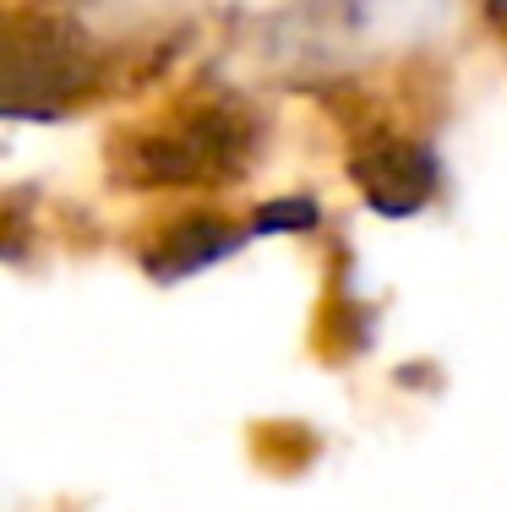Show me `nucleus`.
I'll list each match as a JSON object with an SVG mask.
<instances>
[{
  "mask_svg": "<svg viewBox=\"0 0 507 512\" xmlns=\"http://www.w3.org/2000/svg\"><path fill=\"white\" fill-rule=\"evenodd\" d=\"M246 240H251V229L229 213H175L169 224H159V235L142 246L137 262L159 284H180V278H197L208 267L229 262V256H240Z\"/></svg>",
  "mask_w": 507,
  "mask_h": 512,
  "instance_id": "nucleus-2",
  "label": "nucleus"
},
{
  "mask_svg": "<svg viewBox=\"0 0 507 512\" xmlns=\"http://www.w3.org/2000/svg\"><path fill=\"white\" fill-rule=\"evenodd\" d=\"M82 82H93V55L44 17H0V115L60 120L77 109Z\"/></svg>",
  "mask_w": 507,
  "mask_h": 512,
  "instance_id": "nucleus-1",
  "label": "nucleus"
},
{
  "mask_svg": "<svg viewBox=\"0 0 507 512\" xmlns=\"http://www.w3.org/2000/svg\"><path fill=\"white\" fill-rule=\"evenodd\" d=\"M322 224V202L306 197V191H289V197H268L257 213L246 218L251 240L257 235H311Z\"/></svg>",
  "mask_w": 507,
  "mask_h": 512,
  "instance_id": "nucleus-3",
  "label": "nucleus"
}]
</instances>
